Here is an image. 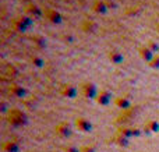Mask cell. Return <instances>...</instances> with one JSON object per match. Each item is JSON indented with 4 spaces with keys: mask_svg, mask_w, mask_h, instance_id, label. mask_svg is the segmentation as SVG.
Returning a JSON list of instances; mask_svg holds the SVG:
<instances>
[{
    "mask_svg": "<svg viewBox=\"0 0 159 152\" xmlns=\"http://www.w3.org/2000/svg\"><path fill=\"white\" fill-rule=\"evenodd\" d=\"M24 13L27 14L28 17H31V18H41V17L43 16V10H41V8L36 4H34V3H28V4L25 6Z\"/></svg>",
    "mask_w": 159,
    "mask_h": 152,
    "instance_id": "4",
    "label": "cell"
},
{
    "mask_svg": "<svg viewBox=\"0 0 159 152\" xmlns=\"http://www.w3.org/2000/svg\"><path fill=\"white\" fill-rule=\"evenodd\" d=\"M80 92H81L85 98H93L98 94L95 85H93L92 83H89V81H85V83H82L81 85H80Z\"/></svg>",
    "mask_w": 159,
    "mask_h": 152,
    "instance_id": "3",
    "label": "cell"
},
{
    "mask_svg": "<svg viewBox=\"0 0 159 152\" xmlns=\"http://www.w3.org/2000/svg\"><path fill=\"white\" fill-rule=\"evenodd\" d=\"M10 89H11V92H13L14 95H17V96H24L25 95V89L22 88V87L17 85V84H13V85L10 87Z\"/></svg>",
    "mask_w": 159,
    "mask_h": 152,
    "instance_id": "11",
    "label": "cell"
},
{
    "mask_svg": "<svg viewBox=\"0 0 159 152\" xmlns=\"http://www.w3.org/2000/svg\"><path fill=\"white\" fill-rule=\"evenodd\" d=\"M148 66L151 69H155V70H159V55H155V57L152 59L151 61L148 63Z\"/></svg>",
    "mask_w": 159,
    "mask_h": 152,
    "instance_id": "14",
    "label": "cell"
},
{
    "mask_svg": "<svg viewBox=\"0 0 159 152\" xmlns=\"http://www.w3.org/2000/svg\"><path fill=\"white\" fill-rule=\"evenodd\" d=\"M107 57H109V60L112 61L113 64H121L124 61V56L123 53L120 52V50L117 49H112L109 53H107Z\"/></svg>",
    "mask_w": 159,
    "mask_h": 152,
    "instance_id": "6",
    "label": "cell"
},
{
    "mask_svg": "<svg viewBox=\"0 0 159 152\" xmlns=\"http://www.w3.org/2000/svg\"><path fill=\"white\" fill-rule=\"evenodd\" d=\"M110 95L107 94L106 91H102V92H98V101L99 102H102V105H106L107 99H109Z\"/></svg>",
    "mask_w": 159,
    "mask_h": 152,
    "instance_id": "13",
    "label": "cell"
},
{
    "mask_svg": "<svg viewBox=\"0 0 159 152\" xmlns=\"http://www.w3.org/2000/svg\"><path fill=\"white\" fill-rule=\"evenodd\" d=\"M31 63H32V66L36 67V69L45 67V60L42 57H39V56H32V57H31Z\"/></svg>",
    "mask_w": 159,
    "mask_h": 152,
    "instance_id": "10",
    "label": "cell"
},
{
    "mask_svg": "<svg viewBox=\"0 0 159 152\" xmlns=\"http://www.w3.org/2000/svg\"><path fill=\"white\" fill-rule=\"evenodd\" d=\"M60 92H61V95H64V96L73 98V96L77 95L78 91H77V88H75L74 85H71V84H64V85L60 88Z\"/></svg>",
    "mask_w": 159,
    "mask_h": 152,
    "instance_id": "8",
    "label": "cell"
},
{
    "mask_svg": "<svg viewBox=\"0 0 159 152\" xmlns=\"http://www.w3.org/2000/svg\"><path fill=\"white\" fill-rule=\"evenodd\" d=\"M116 103H117L119 106H127V105H129V102H127L126 99H123V98H119V99H116Z\"/></svg>",
    "mask_w": 159,
    "mask_h": 152,
    "instance_id": "15",
    "label": "cell"
},
{
    "mask_svg": "<svg viewBox=\"0 0 159 152\" xmlns=\"http://www.w3.org/2000/svg\"><path fill=\"white\" fill-rule=\"evenodd\" d=\"M155 29H157L158 34H159V22H157V25H155Z\"/></svg>",
    "mask_w": 159,
    "mask_h": 152,
    "instance_id": "16",
    "label": "cell"
},
{
    "mask_svg": "<svg viewBox=\"0 0 159 152\" xmlns=\"http://www.w3.org/2000/svg\"><path fill=\"white\" fill-rule=\"evenodd\" d=\"M31 24H32V18L28 17L27 14H22V16L16 17V18L13 20V22H11L13 28L16 31H18V32H25V31L31 27Z\"/></svg>",
    "mask_w": 159,
    "mask_h": 152,
    "instance_id": "1",
    "label": "cell"
},
{
    "mask_svg": "<svg viewBox=\"0 0 159 152\" xmlns=\"http://www.w3.org/2000/svg\"><path fill=\"white\" fill-rule=\"evenodd\" d=\"M43 17L49 22H52V24H55V25H60L61 22H63L61 14L59 13L57 10H55V8H50V7L43 8Z\"/></svg>",
    "mask_w": 159,
    "mask_h": 152,
    "instance_id": "2",
    "label": "cell"
},
{
    "mask_svg": "<svg viewBox=\"0 0 159 152\" xmlns=\"http://www.w3.org/2000/svg\"><path fill=\"white\" fill-rule=\"evenodd\" d=\"M138 55H140V57L143 59V60H145L147 63H149V61L155 57V53L152 52V50L149 49L147 45H143V46L138 49Z\"/></svg>",
    "mask_w": 159,
    "mask_h": 152,
    "instance_id": "5",
    "label": "cell"
},
{
    "mask_svg": "<svg viewBox=\"0 0 159 152\" xmlns=\"http://www.w3.org/2000/svg\"><path fill=\"white\" fill-rule=\"evenodd\" d=\"M147 46H148L149 49H151V50H152V52H154V53L159 52V42L154 41V39H149V41L147 42Z\"/></svg>",
    "mask_w": 159,
    "mask_h": 152,
    "instance_id": "12",
    "label": "cell"
},
{
    "mask_svg": "<svg viewBox=\"0 0 159 152\" xmlns=\"http://www.w3.org/2000/svg\"><path fill=\"white\" fill-rule=\"evenodd\" d=\"M107 4L103 2V0H95L92 4V11L96 14H106L107 13Z\"/></svg>",
    "mask_w": 159,
    "mask_h": 152,
    "instance_id": "7",
    "label": "cell"
},
{
    "mask_svg": "<svg viewBox=\"0 0 159 152\" xmlns=\"http://www.w3.org/2000/svg\"><path fill=\"white\" fill-rule=\"evenodd\" d=\"M32 43H34V46L38 47V49H45V47H46V39L42 35H34Z\"/></svg>",
    "mask_w": 159,
    "mask_h": 152,
    "instance_id": "9",
    "label": "cell"
},
{
    "mask_svg": "<svg viewBox=\"0 0 159 152\" xmlns=\"http://www.w3.org/2000/svg\"><path fill=\"white\" fill-rule=\"evenodd\" d=\"M158 2H159V0H158Z\"/></svg>",
    "mask_w": 159,
    "mask_h": 152,
    "instance_id": "17",
    "label": "cell"
}]
</instances>
